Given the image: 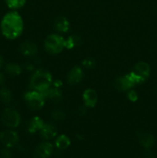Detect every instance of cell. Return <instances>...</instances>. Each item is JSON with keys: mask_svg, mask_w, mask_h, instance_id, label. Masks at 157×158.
Segmentation results:
<instances>
[{"mask_svg": "<svg viewBox=\"0 0 157 158\" xmlns=\"http://www.w3.org/2000/svg\"><path fill=\"white\" fill-rule=\"evenodd\" d=\"M2 35L8 40L18 38L23 31V20L21 15L15 11L6 13L0 23Z\"/></svg>", "mask_w": 157, "mask_h": 158, "instance_id": "1", "label": "cell"}, {"mask_svg": "<svg viewBox=\"0 0 157 158\" xmlns=\"http://www.w3.org/2000/svg\"><path fill=\"white\" fill-rule=\"evenodd\" d=\"M52 84V75L48 71L38 69L32 76L30 86L32 89L44 94Z\"/></svg>", "mask_w": 157, "mask_h": 158, "instance_id": "2", "label": "cell"}, {"mask_svg": "<svg viewBox=\"0 0 157 158\" xmlns=\"http://www.w3.org/2000/svg\"><path fill=\"white\" fill-rule=\"evenodd\" d=\"M44 46L46 52L49 54H58L65 48V40L59 35L51 34L45 40Z\"/></svg>", "mask_w": 157, "mask_h": 158, "instance_id": "3", "label": "cell"}, {"mask_svg": "<svg viewBox=\"0 0 157 158\" xmlns=\"http://www.w3.org/2000/svg\"><path fill=\"white\" fill-rule=\"evenodd\" d=\"M150 74V67L149 64L144 62H140L135 65L133 70L129 73V76L132 79L135 84L143 83L149 77Z\"/></svg>", "mask_w": 157, "mask_h": 158, "instance_id": "4", "label": "cell"}, {"mask_svg": "<svg viewBox=\"0 0 157 158\" xmlns=\"http://www.w3.org/2000/svg\"><path fill=\"white\" fill-rule=\"evenodd\" d=\"M25 100L28 106L32 110H39L44 106L45 96L36 90L29 91L24 95Z\"/></svg>", "mask_w": 157, "mask_h": 158, "instance_id": "5", "label": "cell"}, {"mask_svg": "<svg viewBox=\"0 0 157 158\" xmlns=\"http://www.w3.org/2000/svg\"><path fill=\"white\" fill-rule=\"evenodd\" d=\"M3 124L9 128H15L19 125L21 117L16 110L11 108H6L1 116Z\"/></svg>", "mask_w": 157, "mask_h": 158, "instance_id": "6", "label": "cell"}, {"mask_svg": "<svg viewBox=\"0 0 157 158\" xmlns=\"http://www.w3.org/2000/svg\"><path fill=\"white\" fill-rule=\"evenodd\" d=\"M0 141L7 148H13L18 141V135L15 131L6 130L0 133Z\"/></svg>", "mask_w": 157, "mask_h": 158, "instance_id": "7", "label": "cell"}, {"mask_svg": "<svg viewBox=\"0 0 157 158\" xmlns=\"http://www.w3.org/2000/svg\"><path fill=\"white\" fill-rule=\"evenodd\" d=\"M53 151V147L49 142L41 143L34 151V158H49Z\"/></svg>", "mask_w": 157, "mask_h": 158, "instance_id": "8", "label": "cell"}, {"mask_svg": "<svg viewBox=\"0 0 157 158\" xmlns=\"http://www.w3.org/2000/svg\"><path fill=\"white\" fill-rule=\"evenodd\" d=\"M135 85L134 82L129 76V74L124 76V77H119L115 80V86L117 89L121 91L129 90Z\"/></svg>", "mask_w": 157, "mask_h": 158, "instance_id": "9", "label": "cell"}, {"mask_svg": "<svg viewBox=\"0 0 157 158\" xmlns=\"http://www.w3.org/2000/svg\"><path fill=\"white\" fill-rule=\"evenodd\" d=\"M83 100L85 105L88 107H93L95 106L98 100L97 94L94 89H87L83 93Z\"/></svg>", "mask_w": 157, "mask_h": 158, "instance_id": "10", "label": "cell"}, {"mask_svg": "<svg viewBox=\"0 0 157 158\" xmlns=\"http://www.w3.org/2000/svg\"><path fill=\"white\" fill-rule=\"evenodd\" d=\"M19 49L23 55L29 57L35 56L38 52V48L36 45L29 41H26L22 43L19 46Z\"/></svg>", "mask_w": 157, "mask_h": 158, "instance_id": "11", "label": "cell"}, {"mask_svg": "<svg viewBox=\"0 0 157 158\" xmlns=\"http://www.w3.org/2000/svg\"><path fill=\"white\" fill-rule=\"evenodd\" d=\"M83 78V72L78 66H75L70 70L68 74V81L70 84H76L79 83Z\"/></svg>", "mask_w": 157, "mask_h": 158, "instance_id": "12", "label": "cell"}, {"mask_svg": "<svg viewBox=\"0 0 157 158\" xmlns=\"http://www.w3.org/2000/svg\"><path fill=\"white\" fill-rule=\"evenodd\" d=\"M40 136L44 140H51L56 136L58 131L52 124H44L40 130Z\"/></svg>", "mask_w": 157, "mask_h": 158, "instance_id": "13", "label": "cell"}, {"mask_svg": "<svg viewBox=\"0 0 157 158\" xmlns=\"http://www.w3.org/2000/svg\"><path fill=\"white\" fill-rule=\"evenodd\" d=\"M54 26L58 32H66L69 29V23L63 16L57 17L54 21Z\"/></svg>", "mask_w": 157, "mask_h": 158, "instance_id": "14", "label": "cell"}, {"mask_svg": "<svg viewBox=\"0 0 157 158\" xmlns=\"http://www.w3.org/2000/svg\"><path fill=\"white\" fill-rule=\"evenodd\" d=\"M138 137L140 144L144 147L145 148L148 149L153 145L154 137L150 134H148L146 132H140V134H138Z\"/></svg>", "mask_w": 157, "mask_h": 158, "instance_id": "15", "label": "cell"}, {"mask_svg": "<svg viewBox=\"0 0 157 158\" xmlns=\"http://www.w3.org/2000/svg\"><path fill=\"white\" fill-rule=\"evenodd\" d=\"M44 122L40 117H34L29 123V127H28L29 132L31 133V134H34L36 131H40L42 128V127L44 126Z\"/></svg>", "mask_w": 157, "mask_h": 158, "instance_id": "16", "label": "cell"}, {"mask_svg": "<svg viewBox=\"0 0 157 158\" xmlns=\"http://www.w3.org/2000/svg\"><path fill=\"white\" fill-rule=\"evenodd\" d=\"M70 143V139L69 138L68 136L65 135V134L58 136L55 142V147L59 150H66V148H69Z\"/></svg>", "mask_w": 157, "mask_h": 158, "instance_id": "17", "label": "cell"}, {"mask_svg": "<svg viewBox=\"0 0 157 158\" xmlns=\"http://www.w3.org/2000/svg\"><path fill=\"white\" fill-rule=\"evenodd\" d=\"M43 95L45 97H49L50 100H53L55 102L59 101L62 99V93L58 88H49Z\"/></svg>", "mask_w": 157, "mask_h": 158, "instance_id": "18", "label": "cell"}, {"mask_svg": "<svg viewBox=\"0 0 157 158\" xmlns=\"http://www.w3.org/2000/svg\"><path fill=\"white\" fill-rule=\"evenodd\" d=\"M5 71L9 75L15 77V76H18L21 73L22 69L18 64H15V63H9L5 67Z\"/></svg>", "mask_w": 157, "mask_h": 158, "instance_id": "19", "label": "cell"}, {"mask_svg": "<svg viewBox=\"0 0 157 158\" xmlns=\"http://www.w3.org/2000/svg\"><path fill=\"white\" fill-rule=\"evenodd\" d=\"M12 97L10 89L6 87H2L0 89V100L4 104H9L12 101Z\"/></svg>", "mask_w": 157, "mask_h": 158, "instance_id": "20", "label": "cell"}, {"mask_svg": "<svg viewBox=\"0 0 157 158\" xmlns=\"http://www.w3.org/2000/svg\"><path fill=\"white\" fill-rule=\"evenodd\" d=\"M5 2L8 7L12 9H19L26 3V0H5Z\"/></svg>", "mask_w": 157, "mask_h": 158, "instance_id": "21", "label": "cell"}, {"mask_svg": "<svg viewBox=\"0 0 157 158\" xmlns=\"http://www.w3.org/2000/svg\"><path fill=\"white\" fill-rule=\"evenodd\" d=\"M78 39L75 35H72L69 37L67 40H65V47L67 49H72L78 43Z\"/></svg>", "mask_w": 157, "mask_h": 158, "instance_id": "22", "label": "cell"}, {"mask_svg": "<svg viewBox=\"0 0 157 158\" xmlns=\"http://www.w3.org/2000/svg\"><path fill=\"white\" fill-rule=\"evenodd\" d=\"M52 117L55 120H62L64 119L65 115L61 111H54L53 113L52 114Z\"/></svg>", "mask_w": 157, "mask_h": 158, "instance_id": "23", "label": "cell"}, {"mask_svg": "<svg viewBox=\"0 0 157 158\" xmlns=\"http://www.w3.org/2000/svg\"><path fill=\"white\" fill-rule=\"evenodd\" d=\"M127 97L130 101L135 102V101H136L137 99H138V94H136V92H135V91L130 90L128 92Z\"/></svg>", "mask_w": 157, "mask_h": 158, "instance_id": "24", "label": "cell"}, {"mask_svg": "<svg viewBox=\"0 0 157 158\" xmlns=\"http://www.w3.org/2000/svg\"><path fill=\"white\" fill-rule=\"evenodd\" d=\"M11 152L8 149H3L1 151V157L2 158H11Z\"/></svg>", "mask_w": 157, "mask_h": 158, "instance_id": "25", "label": "cell"}, {"mask_svg": "<svg viewBox=\"0 0 157 158\" xmlns=\"http://www.w3.org/2000/svg\"><path fill=\"white\" fill-rule=\"evenodd\" d=\"M83 63L85 66H86V67H92L94 64L93 61H92V60H86L83 61Z\"/></svg>", "mask_w": 157, "mask_h": 158, "instance_id": "26", "label": "cell"}, {"mask_svg": "<svg viewBox=\"0 0 157 158\" xmlns=\"http://www.w3.org/2000/svg\"><path fill=\"white\" fill-rule=\"evenodd\" d=\"M5 83H6V77L4 73L0 72V86H3Z\"/></svg>", "mask_w": 157, "mask_h": 158, "instance_id": "27", "label": "cell"}, {"mask_svg": "<svg viewBox=\"0 0 157 158\" xmlns=\"http://www.w3.org/2000/svg\"><path fill=\"white\" fill-rule=\"evenodd\" d=\"M54 84H55V87L58 88V87H59V86H61L62 83H61V81H59V80H55V83H54Z\"/></svg>", "mask_w": 157, "mask_h": 158, "instance_id": "28", "label": "cell"}, {"mask_svg": "<svg viewBox=\"0 0 157 158\" xmlns=\"http://www.w3.org/2000/svg\"><path fill=\"white\" fill-rule=\"evenodd\" d=\"M3 64H4V60H3V57L0 55V69L2 67Z\"/></svg>", "mask_w": 157, "mask_h": 158, "instance_id": "29", "label": "cell"}]
</instances>
